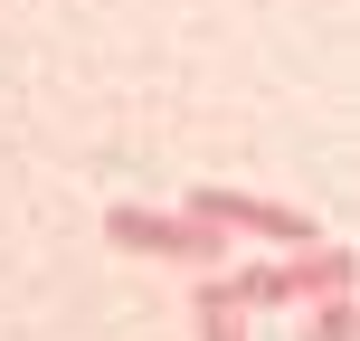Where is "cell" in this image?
I'll use <instances>...</instances> for the list:
<instances>
[{
	"mask_svg": "<svg viewBox=\"0 0 360 341\" xmlns=\"http://www.w3.org/2000/svg\"><path fill=\"white\" fill-rule=\"evenodd\" d=\"M105 237L124 256H171V266H228V237L209 228V218H190V209H143V199H124V209H105Z\"/></svg>",
	"mask_w": 360,
	"mask_h": 341,
	"instance_id": "6da1fadb",
	"label": "cell"
},
{
	"mask_svg": "<svg viewBox=\"0 0 360 341\" xmlns=\"http://www.w3.org/2000/svg\"><path fill=\"white\" fill-rule=\"evenodd\" d=\"M180 209L209 218L218 237H266V247H304V237H323L304 209H285V199H256V190H228V180H199Z\"/></svg>",
	"mask_w": 360,
	"mask_h": 341,
	"instance_id": "7a4b0ae2",
	"label": "cell"
},
{
	"mask_svg": "<svg viewBox=\"0 0 360 341\" xmlns=\"http://www.w3.org/2000/svg\"><path fill=\"white\" fill-rule=\"evenodd\" d=\"M285 304H323V294H351V247L342 237H304V247H285Z\"/></svg>",
	"mask_w": 360,
	"mask_h": 341,
	"instance_id": "3957f363",
	"label": "cell"
},
{
	"mask_svg": "<svg viewBox=\"0 0 360 341\" xmlns=\"http://www.w3.org/2000/svg\"><path fill=\"white\" fill-rule=\"evenodd\" d=\"M190 323H199V341H247V323H237V294H228V275H199V294H190Z\"/></svg>",
	"mask_w": 360,
	"mask_h": 341,
	"instance_id": "277c9868",
	"label": "cell"
},
{
	"mask_svg": "<svg viewBox=\"0 0 360 341\" xmlns=\"http://www.w3.org/2000/svg\"><path fill=\"white\" fill-rule=\"evenodd\" d=\"M304 341H351V294H323L313 304V332Z\"/></svg>",
	"mask_w": 360,
	"mask_h": 341,
	"instance_id": "5b68a950",
	"label": "cell"
}]
</instances>
